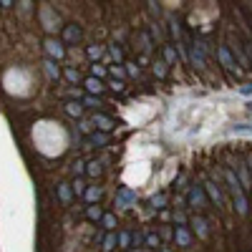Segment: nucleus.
<instances>
[{
  "label": "nucleus",
  "instance_id": "nucleus-31",
  "mask_svg": "<svg viewBox=\"0 0 252 252\" xmlns=\"http://www.w3.org/2000/svg\"><path fill=\"white\" fill-rule=\"evenodd\" d=\"M247 106H250V111H252V103H247Z\"/></svg>",
  "mask_w": 252,
  "mask_h": 252
},
{
  "label": "nucleus",
  "instance_id": "nucleus-12",
  "mask_svg": "<svg viewBox=\"0 0 252 252\" xmlns=\"http://www.w3.org/2000/svg\"><path fill=\"white\" fill-rule=\"evenodd\" d=\"M207 189H209V194H212V197L217 199V204H222V194H220V189H217L215 184H207Z\"/></svg>",
  "mask_w": 252,
  "mask_h": 252
},
{
  "label": "nucleus",
  "instance_id": "nucleus-25",
  "mask_svg": "<svg viewBox=\"0 0 252 252\" xmlns=\"http://www.w3.org/2000/svg\"><path fill=\"white\" fill-rule=\"evenodd\" d=\"M73 192H76V194H83V184H81V182H76V187H73Z\"/></svg>",
  "mask_w": 252,
  "mask_h": 252
},
{
  "label": "nucleus",
  "instance_id": "nucleus-8",
  "mask_svg": "<svg viewBox=\"0 0 252 252\" xmlns=\"http://www.w3.org/2000/svg\"><path fill=\"white\" fill-rule=\"evenodd\" d=\"M86 86H89L91 94H101V91H103V86H101V81H98V78H89V81H86Z\"/></svg>",
  "mask_w": 252,
  "mask_h": 252
},
{
  "label": "nucleus",
  "instance_id": "nucleus-11",
  "mask_svg": "<svg viewBox=\"0 0 252 252\" xmlns=\"http://www.w3.org/2000/svg\"><path fill=\"white\" fill-rule=\"evenodd\" d=\"M66 111H68L71 116H81V103H76V101L66 103Z\"/></svg>",
  "mask_w": 252,
  "mask_h": 252
},
{
  "label": "nucleus",
  "instance_id": "nucleus-26",
  "mask_svg": "<svg viewBox=\"0 0 252 252\" xmlns=\"http://www.w3.org/2000/svg\"><path fill=\"white\" fill-rule=\"evenodd\" d=\"M94 141H96V144H103V141H106V136H101V134H94Z\"/></svg>",
  "mask_w": 252,
  "mask_h": 252
},
{
  "label": "nucleus",
  "instance_id": "nucleus-3",
  "mask_svg": "<svg viewBox=\"0 0 252 252\" xmlns=\"http://www.w3.org/2000/svg\"><path fill=\"white\" fill-rule=\"evenodd\" d=\"M232 192H235V204H237V212H240V215H247V199H245V194H242V184L232 187Z\"/></svg>",
  "mask_w": 252,
  "mask_h": 252
},
{
  "label": "nucleus",
  "instance_id": "nucleus-10",
  "mask_svg": "<svg viewBox=\"0 0 252 252\" xmlns=\"http://www.w3.org/2000/svg\"><path fill=\"white\" fill-rule=\"evenodd\" d=\"M194 63H197L199 68L204 66V53H202V46H199V43L194 46Z\"/></svg>",
  "mask_w": 252,
  "mask_h": 252
},
{
  "label": "nucleus",
  "instance_id": "nucleus-7",
  "mask_svg": "<svg viewBox=\"0 0 252 252\" xmlns=\"http://www.w3.org/2000/svg\"><path fill=\"white\" fill-rule=\"evenodd\" d=\"M83 197H86V202H98L101 189H98V187H91V189H86V192H83Z\"/></svg>",
  "mask_w": 252,
  "mask_h": 252
},
{
  "label": "nucleus",
  "instance_id": "nucleus-15",
  "mask_svg": "<svg viewBox=\"0 0 252 252\" xmlns=\"http://www.w3.org/2000/svg\"><path fill=\"white\" fill-rule=\"evenodd\" d=\"M237 172H240V179H242V187H247V184H250V179H247V172H245V164H237Z\"/></svg>",
  "mask_w": 252,
  "mask_h": 252
},
{
  "label": "nucleus",
  "instance_id": "nucleus-23",
  "mask_svg": "<svg viewBox=\"0 0 252 252\" xmlns=\"http://www.w3.org/2000/svg\"><path fill=\"white\" fill-rule=\"evenodd\" d=\"M83 166H86L83 161H76V164H73V172H76V174H81V172H83Z\"/></svg>",
  "mask_w": 252,
  "mask_h": 252
},
{
  "label": "nucleus",
  "instance_id": "nucleus-21",
  "mask_svg": "<svg viewBox=\"0 0 252 252\" xmlns=\"http://www.w3.org/2000/svg\"><path fill=\"white\" fill-rule=\"evenodd\" d=\"M154 71H157V76H164V73H166V68H164V63H161V61H157Z\"/></svg>",
  "mask_w": 252,
  "mask_h": 252
},
{
  "label": "nucleus",
  "instance_id": "nucleus-2",
  "mask_svg": "<svg viewBox=\"0 0 252 252\" xmlns=\"http://www.w3.org/2000/svg\"><path fill=\"white\" fill-rule=\"evenodd\" d=\"M189 204H192V207H197V209L207 207V199H204L202 187H194V189H192V194H189Z\"/></svg>",
  "mask_w": 252,
  "mask_h": 252
},
{
  "label": "nucleus",
  "instance_id": "nucleus-18",
  "mask_svg": "<svg viewBox=\"0 0 252 252\" xmlns=\"http://www.w3.org/2000/svg\"><path fill=\"white\" fill-rule=\"evenodd\" d=\"M114 245H116V237L114 235H109L106 240H103V250H114Z\"/></svg>",
  "mask_w": 252,
  "mask_h": 252
},
{
  "label": "nucleus",
  "instance_id": "nucleus-16",
  "mask_svg": "<svg viewBox=\"0 0 252 252\" xmlns=\"http://www.w3.org/2000/svg\"><path fill=\"white\" fill-rule=\"evenodd\" d=\"M46 71H48V76H51V78H58V68L53 66L51 61H46Z\"/></svg>",
  "mask_w": 252,
  "mask_h": 252
},
{
  "label": "nucleus",
  "instance_id": "nucleus-13",
  "mask_svg": "<svg viewBox=\"0 0 252 252\" xmlns=\"http://www.w3.org/2000/svg\"><path fill=\"white\" fill-rule=\"evenodd\" d=\"M58 192H61V199H63V202H68V199H71V189H68V184H61Z\"/></svg>",
  "mask_w": 252,
  "mask_h": 252
},
{
  "label": "nucleus",
  "instance_id": "nucleus-9",
  "mask_svg": "<svg viewBox=\"0 0 252 252\" xmlns=\"http://www.w3.org/2000/svg\"><path fill=\"white\" fill-rule=\"evenodd\" d=\"M192 224H194V229L199 232V237H207V222L204 220H192Z\"/></svg>",
  "mask_w": 252,
  "mask_h": 252
},
{
  "label": "nucleus",
  "instance_id": "nucleus-24",
  "mask_svg": "<svg viewBox=\"0 0 252 252\" xmlns=\"http://www.w3.org/2000/svg\"><path fill=\"white\" fill-rule=\"evenodd\" d=\"M129 240H131V237H129V235H126V232H124V235H121V237H119V242H121V245H124V247H126V245H129Z\"/></svg>",
  "mask_w": 252,
  "mask_h": 252
},
{
  "label": "nucleus",
  "instance_id": "nucleus-22",
  "mask_svg": "<svg viewBox=\"0 0 252 252\" xmlns=\"http://www.w3.org/2000/svg\"><path fill=\"white\" fill-rule=\"evenodd\" d=\"M98 172H101V169H98V164H96V161H94V164H89V174H91V177H96Z\"/></svg>",
  "mask_w": 252,
  "mask_h": 252
},
{
  "label": "nucleus",
  "instance_id": "nucleus-6",
  "mask_svg": "<svg viewBox=\"0 0 252 252\" xmlns=\"http://www.w3.org/2000/svg\"><path fill=\"white\" fill-rule=\"evenodd\" d=\"M68 40V43H76V40H81V28H76V26H68L66 28V35H63Z\"/></svg>",
  "mask_w": 252,
  "mask_h": 252
},
{
  "label": "nucleus",
  "instance_id": "nucleus-5",
  "mask_svg": "<svg viewBox=\"0 0 252 252\" xmlns=\"http://www.w3.org/2000/svg\"><path fill=\"white\" fill-rule=\"evenodd\" d=\"M46 51H48L51 56H56V58H61V56H63V48H61L58 40H46Z\"/></svg>",
  "mask_w": 252,
  "mask_h": 252
},
{
  "label": "nucleus",
  "instance_id": "nucleus-30",
  "mask_svg": "<svg viewBox=\"0 0 252 252\" xmlns=\"http://www.w3.org/2000/svg\"><path fill=\"white\" fill-rule=\"evenodd\" d=\"M0 3H3V8H10V5H13V0H0Z\"/></svg>",
  "mask_w": 252,
  "mask_h": 252
},
{
  "label": "nucleus",
  "instance_id": "nucleus-28",
  "mask_svg": "<svg viewBox=\"0 0 252 252\" xmlns=\"http://www.w3.org/2000/svg\"><path fill=\"white\" fill-rule=\"evenodd\" d=\"M98 53H101L98 48H89V56H91V58H98Z\"/></svg>",
  "mask_w": 252,
  "mask_h": 252
},
{
  "label": "nucleus",
  "instance_id": "nucleus-17",
  "mask_svg": "<svg viewBox=\"0 0 252 252\" xmlns=\"http://www.w3.org/2000/svg\"><path fill=\"white\" fill-rule=\"evenodd\" d=\"M177 240H179V242H182V245H189V235H187V232H184V229H182V227H179V229H177Z\"/></svg>",
  "mask_w": 252,
  "mask_h": 252
},
{
  "label": "nucleus",
  "instance_id": "nucleus-4",
  "mask_svg": "<svg viewBox=\"0 0 252 252\" xmlns=\"http://www.w3.org/2000/svg\"><path fill=\"white\" fill-rule=\"evenodd\" d=\"M94 126H96V129H101V131H111L114 129V121L109 116H103V114H96L94 116Z\"/></svg>",
  "mask_w": 252,
  "mask_h": 252
},
{
  "label": "nucleus",
  "instance_id": "nucleus-29",
  "mask_svg": "<svg viewBox=\"0 0 252 252\" xmlns=\"http://www.w3.org/2000/svg\"><path fill=\"white\" fill-rule=\"evenodd\" d=\"M242 94H252V83H247V86H242Z\"/></svg>",
  "mask_w": 252,
  "mask_h": 252
},
{
  "label": "nucleus",
  "instance_id": "nucleus-27",
  "mask_svg": "<svg viewBox=\"0 0 252 252\" xmlns=\"http://www.w3.org/2000/svg\"><path fill=\"white\" fill-rule=\"evenodd\" d=\"M146 242H149V245H159V240H157V235H149V237H146Z\"/></svg>",
  "mask_w": 252,
  "mask_h": 252
},
{
  "label": "nucleus",
  "instance_id": "nucleus-14",
  "mask_svg": "<svg viewBox=\"0 0 252 252\" xmlns=\"http://www.w3.org/2000/svg\"><path fill=\"white\" fill-rule=\"evenodd\" d=\"M220 58H222V63H224V68H232V61H229V53H227L224 48H220Z\"/></svg>",
  "mask_w": 252,
  "mask_h": 252
},
{
  "label": "nucleus",
  "instance_id": "nucleus-1",
  "mask_svg": "<svg viewBox=\"0 0 252 252\" xmlns=\"http://www.w3.org/2000/svg\"><path fill=\"white\" fill-rule=\"evenodd\" d=\"M136 202V192H131V189H119V194H116V204L119 207H129V204H134Z\"/></svg>",
  "mask_w": 252,
  "mask_h": 252
},
{
  "label": "nucleus",
  "instance_id": "nucleus-20",
  "mask_svg": "<svg viewBox=\"0 0 252 252\" xmlns=\"http://www.w3.org/2000/svg\"><path fill=\"white\" fill-rule=\"evenodd\" d=\"M116 224V220H114V215H106V217H103V227H106V229H111Z\"/></svg>",
  "mask_w": 252,
  "mask_h": 252
},
{
  "label": "nucleus",
  "instance_id": "nucleus-19",
  "mask_svg": "<svg viewBox=\"0 0 252 252\" xmlns=\"http://www.w3.org/2000/svg\"><path fill=\"white\" fill-rule=\"evenodd\" d=\"M101 217V209L98 207H89V220H98Z\"/></svg>",
  "mask_w": 252,
  "mask_h": 252
}]
</instances>
